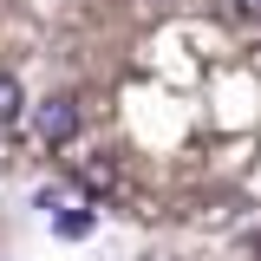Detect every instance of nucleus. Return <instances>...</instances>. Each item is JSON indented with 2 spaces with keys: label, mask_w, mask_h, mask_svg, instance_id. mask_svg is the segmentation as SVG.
<instances>
[{
  "label": "nucleus",
  "mask_w": 261,
  "mask_h": 261,
  "mask_svg": "<svg viewBox=\"0 0 261 261\" xmlns=\"http://www.w3.org/2000/svg\"><path fill=\"white\" fill-rule=\"evenodd\" d=\"M33 130H39V144H72V137H79V98L53 92L39 111H33Z\"/></svg>",
  "instance_id": "f257e3e1"
},
{
  "label": "nucleus",
  "mask_w": 261,
  "mask_h": 261,
  "mask_svg": "<svg viewBox=\"0 0 261 261\" xmlns=\"http://www.w3.org/2000/svg\"><path fill=\"white\" fill-rule=\"evenodd\" d=\"M20 111H27L20 79H13V72H0V130H7V124H20Z\"/></svg>",
  "instance_id": "f03ea898"
},
{
  "label": "nucleus",
  "mask_w": 261,
  "mask_h": 261,
  "mask_svg": "<svg viewBox=\"0 0 261 261\" xmlns=\"http://www.w3.org/2000/svg\"><path fill=\"white\" fill-rule=\"evenodd\" d=\"M255 7L261 0H228V20H255Z\"/></svg>",
  "instance_id": "7ed1b4c3"
}]
</instances>
